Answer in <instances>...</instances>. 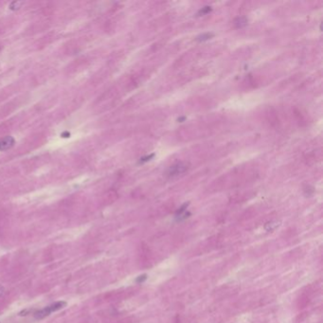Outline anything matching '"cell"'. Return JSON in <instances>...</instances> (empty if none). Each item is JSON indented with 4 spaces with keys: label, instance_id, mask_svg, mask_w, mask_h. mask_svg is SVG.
I'll use <instances>...</instances> for the list:
<instances>
[{
    "label": "cell",
    "instance_id": "cell-5",
    "mask_svg": "<svg viewBox=\"0 0 323 323\" xmlns=\"http://www.w3.org/2000/svg\"><path fill=\"white\" fill-rule=\"evenodd\" d=\"M246 23H247V21H246V19L245 18H238L236 21H235V24H236V26L237 27H240V28H241V27H244V26H245L246 25Z\"/></svg>",
    "mask_w": 323,
    "mask_h": 323
},
{
    "label": "cell",
    "instance_id": "cell-2",
    "mask_svg": "<svg viewBox=\"0 0 323 323\" xmlns=\"http://www.w3.org/2000/svg\"><path fill=\"white\" fill-rule=\"evenodd\" d=\"M14 144V139L10 135H8V137L3 138L2 139H0V150H7L12 148Z\"/></svg>",
    "mask_w": 323,
    "mask_h": 323
},
{
    "label": "cell",
    "instance_id": "cell-1",
    "mask_svg": "<svg viewBox=\"0 0 323 323\" xmlns=\"http://www.w3.org/2000/svg\"><path fill=\"white\" fill-rule=\"evenodd\" d=\"M188 170V165L184 162H178L173 166H171L170 168L168 169V172H167V174L169 176H176L178 174H181L183 173H185Z\"/></svg>",
    "mask_w": 323,
    "mask_h": 323
},
{
    "label": "cell",
    "instance_id": "cell-7",
    "mask_svg": "<svg viewBox=\"0 0 323 323\" xmlns=\"http://www.w3.org/2000/svg\"><path fill=\"white\" fill-rule=\"evenodd\" d=\"M211 7H205V8H203L201 10H200V13H202V14H205V13H208V12H211Z\"/></svg>",
    "mask_w": 323,
    "mask_h": 323
},
{
    "label": "cell",
    "instance_id": "cell-9",
    "mask_svg": "<svg viewBox=\"0 0 323 323\" xmlns=\"http://www.w3.org/2000/svg\"><path fill=\"white\" fill-rule=\"evenodd\" d=\"M4 292H5V288H4V286L0 285V297H1V296L4 294Z\"/></svg>",
    "mask_w": 323,
    "mask_h": 323
},
{
    "label": "cell",
    "instance_id": "cell-6",
    "mask_svg": "<svg viewBox=\"0 0 323 323\" xmlns=\"http://www.w3.org/2000/svg\"><path fill=\"white\" fill-rule=\"evenodd\" d=\"M146 279H147V275H146V274H143V275H141V276L138 277V279H135V281H137L138 283H144V281L146 280Z\"/></svg>",
    "mask_w": 323,
    "mask_h": 323
},
{
    "label": "cell",
    "instance_id": "cell-8",
    "mask_svg": "<svg viewBox=\"0 0 323 323\" xmlns=\"http://www.w3.org/2000/svg\"><path fill=\"white\" fill-rule=\"evenodd\" d=\"M153 156H154V154H151V155H149V156H146V158H140V162L148 161V160H150V158H153Z\"/></svg>",
    "mask_w": 323,
    "mask_h": 323
},
{
    "label": "cell",
    "instance_id": "cell-3",
    "mask_svg": "<svg viewBox=\"0 0 323 323\" xmlns=\"http://www.w3.org/2000/svg\"><path fill=\"white\" fill-rule=\"evenodd\" d=\"M66 306V301H57V302H55V303L49 305L48 307H49L51 312H56V311H58V310H60L62 308H64Z\"/></svg>",
    "mask_w": 323,
    "mask_h": 323
},
{
    "label": "cell",
    "instance_id": "cell-4",
    "mask_svg": "<svg viewBox=\"0 0 323 323\" xmlns=\"http://www.w3.org/2000/svg\"><path fill=\"white\" fill-rule=\"evenodd\" d=\"M212 36H213L212 33H208V32H207V33H203V34H201L200 36L197 37V40H198V41H206V40L211 39Z\"/></svg>",
    "mask_w": 323,
    "mask_h": 323
}]
</instances>
